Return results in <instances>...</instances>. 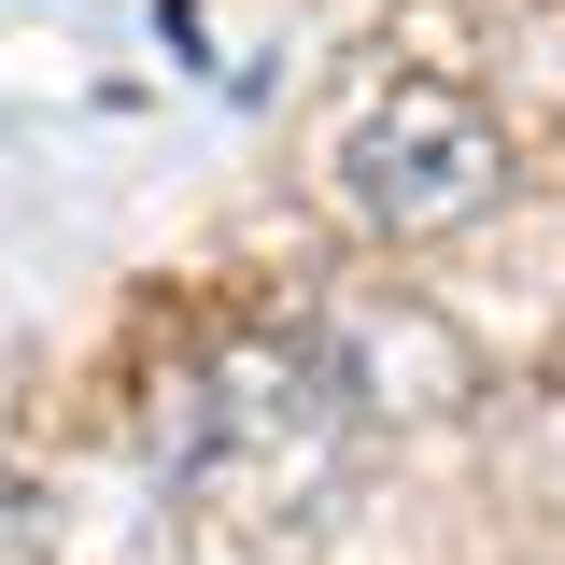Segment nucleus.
<instances>
[{"label":"nucleus","mask_w":565,"mask_h":565,"mask_svg":"<svg viewBox=\"0 0 565 565\" xmlns=\"http://www.w3.org/2000/svg\"><path fill=\"white\" fill-rule=\"evenodd\" d=\"M494 184H509V128H494L467 85H382L340 128V199L396 241H438V226H481Z\"/></svg>","instance_id":"nucleus-1"}]
</instances>
